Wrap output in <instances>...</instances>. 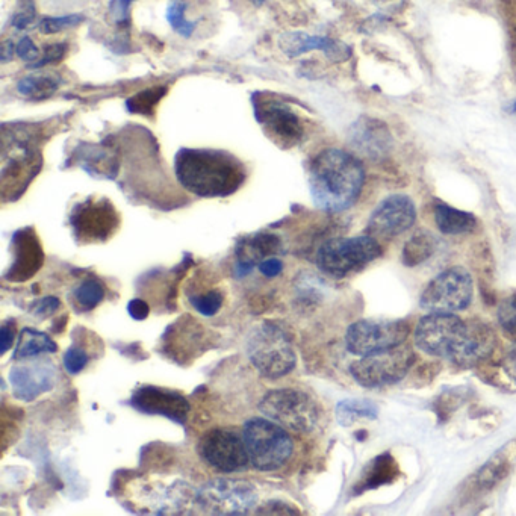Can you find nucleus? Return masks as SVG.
Masks as SVG:
<instances>
[{
    "instance_id": "1",
    "label": "nucleus",
    "mask_w": 516,
    "mask_h": 516,
    "mask_svg": "<svg viewBox=\"0 0 516 516\" xmlns=\"http://www.w3.org/2000/svg\"><path fill=\"white\" fill-rule=\"evenodd\" d=\"M175 173L185 190L205 199L232 196L246 181L244 165L224 150L185 147L176 153Z\"/></svg>"
},
{
    "instance_id": "12",
    "label": "nucleus",
    "mask_w": 516,
    "mask_h": 516,
    "mask_svg": "<svg viewBox=\"0 0 516 516\" xmlns=\"http://www.w3.org/2000/svg\"><path fill=\"white\" fill-rule=\"evenodd\" d=\"M203 461L220 473H237L250 464L243 433L227 427L209 430L199 442Z\"/></svg>"
},
{
    "instance_id": "6",
    "label": "nucleus",
    "mask_w": 516,
    "mask_h": 516,
    "mask_svg": "<svg viewBox=\"0 0 516 516\" xmlns=\"http://www.w3.org/2000/svg\"><path fill=\"white\" fill-rule=\"evenodd\" d=\"M382 255L379 241L371 235L335 238L327 241L317 252V265L332 277H346L361 270Z\"/></svg>"
},
{
    "instance_id": "43",
    "label": "nucleus",
    "mask_w": 516,
    "mask_h": 516,
    "mask_svg": "<svg viewBox=\"0 0 516 516\" xmlns=\"http://www.w3.org/2000/svg\"><path fill=\"white\" fill-rule=\"evenodd\" d=\"M14 342V330L10 329V326L5 324L2 327V353H7L10 347H13Z\"/></svg>"
},
{
    "instance_id": "4",
    "label": "nucleus",
    "mask_w": 516,
    "mask_h": 516,
    "mask_svg": "<svg viewBox=\"0 0 516 516\" xmlns=\"http://www.w3.org/2000/svg\"><path fill=\"white\" fill-rule=\"evenodd\" d=\"M247 356L253 367L267 379H282L296 368L293 342L279 324L264 321L247 339Z\"/></svg>"
},
{
    "instance_id": "21",
    "label": "nucleus",
    "mask_w": 516,
    "mask_h": 516,
    "mask_svg": "<svg viewBox=\"0 0 516 516\" xmlns=\"http://www.w3.org/2000/svg\"><path fill=\"white\" fill-rule=\"evenodd\" d=\"M14 264L11 265V280H26L40 270L43 252L32 232L22 231L14 235Z\"/></svg>"
},
{
    "instance_id": "15",
    "label": "nucleus",
    "mask_w": 516,
    "mask_h": 516,
    "mask_svg": "<svg viewBox=\"0 0 516 516\" xmlns=\"http://www.w3.org/2000/svg\"><path fill=\"white\" fill-rule=\"evenodd\" d=\"M132 406L144 414L162 415L176 423H185L190 405L187 398L170 389L143 386L132 395Z\"/></svg>"
},
{
    "instance_id": "42",
    "label": "nucleus",
    "mask_w": 516,
    "mask_h": 516,
    "mask_svg": "<svg viewBox=\"0 0 516 516\" xmlns=\"http://www.w3.org/2000/svg\"><path fill=\"white\" fill-rule=\"evenodd\" d=\"M504 368H506V373L509 374L510 379L516 382V346L510 350L509 355L504 359Z\"/></svg>"
},
{
    "instance_id": "27",
    "label": "nucleus",
    "mask_w": 516,
    "mask_h": 516,
    "mask_svg": "<svg viewBox=\"0 0 516 516\" xmlns=\"http://www.w3.org/2000/svg\"><path fill=\"white\" fill-rule=\"evenodd\" d=\"M379 409L374 403L367 400H346L338 405V420L342 426H350L359 418L376 420Z\"/></svg>"
},
{
    "instance_id": "3",
    "label": "nucleus",
    "mask_w": 516,
    "mask_h": 516,
    "mask_svg": "<svg viewBox=\"0 0 516 516\" xmlns=\"http://www.w3.org/2000/svg\"><path fill=\"white\" fill-rule=\"evenodd\" d=\"M250 465L255 470L270 473L282 470L294 454L290 430L267 417H253L243 427Z\"/></svg>"
},
{
    "instance_id": "40",
    "label": "nucleus",
    "mask_w": 516,
    "mask_h": 516,
    "mask_svg": "<svg viewBox=\"0 0 516 516\" xmlns=\"http://www.w3.org/2000/svg\"><path fill=\"white\" fill-rule=\"evenodd\" d=\"M128 311L135 320H144V318H147V315H149L150 309L149 305L143 302V300H132V302L129 303Z\"/></svg>"
},
{
    "instance_id": "7",
    "label": "nucleus",
    "mask_w": 516,
    "mask_h": 516,
    "mask_svg": "<svg viewBox=\"0 0 516 516\" xmlns=\"http://www.w3.org/2000/svg\"><path fill=\"white\" fill-rule=\"evenodd\" d=\"M468 323L454 314L430 312L415 327V346L435 358L453 362L467 338Z\"/></svg>"
},
{
    "instance_id": "19",
    "label": "nucleus",
    "mask_w": 516,
    "mask_h": 516,
    "mask_svg": "<svg viewBox=\"0 0 516 516\" xmlns=\"http://www.w3.org/2000/svg\"><path fill=\"white\" fill-rule=\"evenodd\" d=\"M467 323V338L462 344L461 352L457 353L453 361V364L465 368L474 367L479 362L485 361L494 352L495 342H497L494 330L488 324L479 320L467 321Z\"/></svg>"
},
{
    "instance_id": "28",
    "label": "nucleus",
    "mask_w": 516,
    "mask_h": 516,
    "mask_svg": "<svg viewBox=\"0 0 516 516\" xmlns=\"http://www.w3.org/2000/svg\"><path fill=\"white\" fill-rule=\"evenodd\" d=\"M167 88L164 87H152L149 90L141 91V93L135 94L131 99L126 102V108L132 112V114H141V116H150L155 111L156 105L159 100L165 96Z\"/></svg>"
},
{
    "instance_id": "44",
    "label": "nucleus",
    "mask_w": 516,
    "mask_h": 516,
    "mask_svg": "<svg viewBox=\"0 0 516 516\" xmlns=\"http://www.w3.org/2000/svg\"><path fill=\"white\" fill-rule=\"evenodd\" d=\"M16 47L17 46H14V43L11 40H7L2 44V63H8V61L13 60Z\"/></svg>"
},
{
    "instance_id": "26",
    "label": "nucleus",
    "mask_w": 516,
    "mask_h": 516,
    "mask_svg": "<svg viewBox=\"0 0 516 516\" xmlns=\"http://www.w3.org/2000/svg\"><path fill=\"white\" fill-rule=\"evenodd\" d=\"M435 247L436 241L432 235L427 232H418L406 243L405 249H403V262L408 267H417L433 255Z\"/></svg>"
},
{
    "instance_id": "45",
    "label": "nucleus",
    "mask_w": 516,
    "mask_h": 516,
    "mask_svg": "<svg viewBox=\"0 0 516 516\" xmlns=\"http://www.w3.org/2000/svg\"><path fill=\"white\" fill-rule=\"evenodd\" d=\"M249 2H252V4L256 5V7H262V5L267 2V0H249Z\"/></svg>"
},
{
    "instance_id": "37",
    "label": "nucleus",
    "mask_w": 516,
    "mask_h": 516,
    "mask_svg": "<svg viewBox=\"0 0 516 516\" xmlns=\"http://www.w3.org/2000/svg\"><path fill=\"white\" fill-rule=\"evenodd\" d=\"M16 53L20 60L25 61V63L34 64L41 58L40 50H38L34 41L29 37H23L22 40L19 41L16 47Z\"/></svg>"
},
{
    "instance_id": "18",
    "label": "nucleus",
    "mask_w": 516,
    "mask_h": 516,
    "mask_svg": "<svg viewBox=\"0 0 516 516\" xmlns=\"http://www.w3.org/2000/svg\"><path fill=\"white\" fill-rule=\"evenodd\" d=\"M279 49L290 58H297L311 50H323L327 58L332 61H344L350 56V49L344 43L332 40V38L309 35L306 32H285L280 35Z\"/></svg>"
},
{
    "instance_id": "16",
    "label": "nucleus",
    "mask_w": 516,
    "mask_h": 516,
    "mask_svg": "<svg viewBox=\"0 0 516 516\" xmlns=\"http://www.w3.org/2000/svg\"><path fill=\"white\" fill-rule=\"evenodd\" d=\"M256 117L282 146H294L303 138V125L296 112L280 100H267L256 106Z\"/></svg>"
},
{
    "instance_id": "14",
    "label": "nucleus",
    "mask_w": 516,
    "mask_h": 516,
    "mask_svg": "<svg viewBox=\"0 0 516 516\" xmlns=\"http://www.w3.org/2000/svg\"><path fill=\"white\" fill-rule=\"evenodd\" d=\"M417 220L414 202L403 194H392L380 202L368 221V234L376 240H391L409 231Z\"/></svg>"
},
{
    "instance_id": "8",
    "label": "nucleus",
    "mask_w": 516,
    "mask_h": 516,
    "mask_svg": "<svg viewBox=\"0 0 516 516\" xmlns=\"http://www.w3.org/2000/svg\"><path fill=\"white\" fill-rule=\"evenodd\" d=\"M408 321L388 318H368L356 321L346 332V346L352 355L370 356L405 344Z\"/></svg>"
},
{
    "instance_id": "23",
    "label": "nucleus",
    "mask_w": 516,
    "mask_h": 516,
    "mask_svg": "<svg viewBox=\"0 0 516 516\" xmlns=\"http://www.w3.org/2000/svg\"><path fill=\"white\" fill-rule=\"evenodd\" d=\"M435 221L439 231L445 235L468 234L476 227V218L473 214L448 205L436 206Z\"/></svg>"
},
{
    "instance_id": "29",
    "label": "nucleus",
    "mask_w": 516,
    "mask_h": 516,
    "mask_svg": "<svg viewBox=\"0 0 516 516\" xmlns=\"http://www.w3.org/2000/svg\"><path fill=\"white\" fill-rule=\"evenodd\" d=\"M73 296H75L76 305L82 311H91L102 302L103 297H105V288L97 280L88 279L76 288Z\"/></svg>"
},
{
    "instance_id": "5",
    "label": "nucleus",
    "mask_w": 516,
    "mask_h": 516,
    "mask_svg": "<svg viewBox=\"0 0 516 516\" xmlns=\"http://www.w3.org/2000/svg\"><path fill=\"white\" fill-rule=\"evenodd\" d=\"M259 411L274 423L296 433L312 432L320 420L314 398L299 388L271 389L262 397Z\"/></svg>"
},
{
    "instance_id": "38",
    "label": "nucleus",
    "mask_w": 516,
    "mask_h": 516,
    "mask_svg": "<svg viewBox=\"0 0 516 516\" xmlns=\"http://www.w3.org/2000/svg\"><path fill=\"white\" fill-rule=\"evenodd\" d=\"M35 22L34 5L29 4L28 7L22 8L16 16L13 17V26L17 31L31 28L32 23Z\"/></svg>"
},
{
    "instance_id": "34",
    "label": "nucleus",
    "mask_w": 516,
    "mask_h": 516,
    "mask_svg": "<svg viewBox=\"0 0 516 516\" xmlns=\"http://www.w3.org/2000/svg\"><path fill=\"white\" fill-rule=\"evenodd\" d=\"M134 0H111L108 7V20L114 25H129L131 5Z\"/></svg>"
},
{
    "instance_id": "36",
    "label": "nucleus",
    "mask_w": 516,
    "mask_h": 516,
    "mask_svg": "<svg viewBox=\"0 0 516 516\" xmlns=\"http://www.w3.org/2000/svg\"><path fill=\"white\" fill-rule=\"evenodd\" d=\"M88 364L87 353L78 347H72L69 352L64 355V367H66L67 373L70 376H76L81 373Z\"/></svg>"
},
{
    "instance_id": "32",
    "label": "nucleus",
    "mask_w": 516,
    "mask_h": 516,
    "mask_svg": "<svg viewBox=\"0 0 516 516\" xmlns=\"http://www.w3.org/2000/svg\"><path fill=\"white\" fill-rule=\"evenodd\" d=\"M498 324L507 338L516 341V296L509 297L498 308Z\"/></svg>"
},
{
    "instance_id": "2",
    "label": "nucleus",
    "mask_w": 516,
    "mask_h": 516,
    "mask_svg": "<svg viewBox=\"0 0 516 516\" xmlns=\"http://www.w3.org/2000/svg\"><path fill=\"white\" fill-rule=\"evenodd\" d=\"M364 181V167L346 150H323L309 167V191L321 211L336 214L352 208L361 196Z\"/></svg>"
},
{
    "instance_id": "10",
    "label": "nucleus",
    "mask_w": 516,
    "mask_h": 516,
    "mask_svg": "<svg viewBox=\"0 0 516 516\" xmlns=\"http://www.w3.org/2000/svg\"><path fill=\"white\" fill-rule=\"evenodd\" d=\"M473 294L471 274L462 267L448 268L426 286L420 305L427 312L454 314L470 306Z\"/></svg>"
},
{
    "instance_id": "17",
    "label": "nucleus",
    "mask_w": 516,
    "mask_h": 516,
    "mask_svg": "<svg viewBox=\"0 0 516 516\" xmlns=\"http://www.w3.org/2000/svg\"><path fill=\"white\" fill-rule=\"evenodd\" d=\"M14 395L23 401H32L52 389L55 383V368L50 362H29L17 365L10 373Z\"/></svg>"
},
{
    "instance_id": "20",
    "label": "nucleus",
    "mask_w": 516,
    "mask_h": 516,
    "mask_svg": "<svg viewBox=\"0 0 516 516\" xmlns=\"http://www.w3.org/2000/svg\"><path fill=\"white\" fill-rule=\"evenodd\" d=\"M280 252H282V241L277 235L262 232L246 238L237 247L238 274L246 276L255 265L261 264L265 259L274 258Z\"/></svg>"
},
{
    "instance_id": "30",
    "label": "nucleus",
    "mask_w": 516,
    "mask_h": 516,
    "mask_svg": "<svg viewBox=\"0 0 516 516\" xmlns=\"http://www.w3.org/2000/svg\"><path fill=\"white\" fill-rule=\"evenodd\" d=\"M185 10H187V4H185L184 0H173L167 8V22L170 23L173 31L178 32L182 37L188 38L191 37L194 29H196V23L187 20Z\"/></svg>"
},
{
    "instance_id": "25",
    "label": "nucleus",
    "mask_w": 516,
    "mask_h": 516,
    "mask_svg": "<svg viewBox=\"0 0 516 516\" xmlns=\"http://www.w3.org/2000/svg\"><path fill=\"white\" fill-rule=\"evenodd\" d=\"M61 79L49 73L25 76L17 82V91L28 99L44 100L52 97L60 87Z\"/></svg>"
},
{
    "instance_id": "41",
    "label": "nucleus",
    "mask_w": 516,
    "mask_h": 516,
    "mask_svg": "<svg viewBox=\"0 0 516 516\" xmlns=\"http://www.w3.org/2000/svg\"><path fill=\"white\" fill-rule=\"evenodd\" d=\"M58 306H60V300L55 299V297H46V299L37 302L34 308V314H52L53 311H56Z\"/></svg>"
},
{
    "instance_id": "35",
    "label": "nucleus",
    "mask_w": 516,
    "mask_h": 516,
    "mask_svg": "<svg viewBox=\"0 0 516 516\" xmlns=\"http://www.w3.org/2000/svg\"><path fill=\"white\" fill-rule=\"evenodd\" d=\"M67 47L66 43H53L46 46L44 49L43 55H41L40 60L37 63L31 64V69H41V67L47 66V64H55L60 63L63 60L64 56H66Z\"/></svg>"
},
{
    "instance_id": "11",
    "label": "nucleus",
    "mask_w": 516,
    "mask_h": 516,
    "mask_svg": "<svg viewBox=\"0 0 516 516\" xmlns=\"http://www.w3.org/2000/svg\"><path fill=\"white\" fill-rule=\"evenodd\" d=\"M196 503L209 515H247L255 509L258 494L244 480L215 479L203 485Z\"/></svg>"
},
{
    "instance_id": "39",
    "label": "nucleus",
    "mask_w": 516,
    "mask_h": 516,
    "mask_svg": "<svg viewBox=\"0 0 516 516\" xmlns=\"http://www.w3.org/2000/svg\"><path fill=\"white\" fill-rule=\"evenodd\" d=\"M259 271H261L262 276L273 277L279 276L283 271V264L280 259L277 258H268L265 261H262L261 264L258 265Z\"/></svg>"
},
{
    "instance_id": "24",
    "label": "nucleus",
    "mask_w": 516,
    "mask_h": 516,
    "mask_svg": "<svg viewBox=\"0 0 516 516\" xmlns=\"http://www.w3.org/2000/svg\"><path fill=\"white\" fill-rule=\"evenodd\" d=\"M58 350L55 341L46 333L38 332V330L25 327L19 336L14 359H32L44 353H55Z\"/></svg>"
},
{
    "instance_id": "31",
    "label": "nucleus",
    "mask_w": 516,
    "mask_h": 516,
    "mask_svg": "<svg viewBox=\"0 0 516 516\" xmlns=\"http://www.w3.org/2000/svg\"><path fill=\"white\" fill-rule=\"evenodd\" d=\"M84 22V16L79 14H72V16L63 17H46L38 23V31L44 35H55L66 29L76 28Z\"/></svg>"
},
{
    "instance_id": "33",
    "label": "nucleus",
    "mask_w": 516,
    "mask_h": 516,
    "mask_svg": "<svg viewBox=\"0 0 516 516\" xmlns=\"http://www.w3.org/2000/svg\"><path fill=\"white\" fill-rule=\"evenodd\" d=\"M221 303H223V296L218 291H209V293L191 297V305L205 317H214L220 311Z\"/></svg>"
},
{
    "instance_id": "9",
    "label": "nucleus",
    "mask_w": 516,
    "mask_h": 516,
    "mask_svg": "<svg viewBox=\"0 0 516 516\" xmlns=\"http://www.w3.org/2000/svg\"><path fill=\"white\" fill-rule=\"evenodd\" d=\"M414 361L411 347L401 344L385 352L362 356L353 362L350 374L364 388H383L405 379Z\"/></svg>"
},
{
    "instance_id": "13",
    "label": "nucleus",
    "mask_w": 516,
    "mask_h": 516,
    "mask_svg": "<svg viewBox=\"0 0 516 516\" xmlns=\"http://www.w3.org/2000/svg\"><path fill=\"white\" fill-rule=\"evenodd\" d=\"M73 234L81 243H103L117 231L120 218L116 209L106 199H88L72 212Z\"/></svg>"
},
{
    "instance_id": "22",
    "label": "nucleus",
    "mask_w": 516,
    "mask_h": 516,
    "mask_svg": "<svg viewBox=\"0 0 516 516\" xmlns=\"http://www.w3.org/2000/svg\"><path fill=\"white\" fill-rule=\"evenodd\" d=\"M353 144L365 155H383L391 146L388 129L376 120L356 123L352 134Z\"/></svg>"
}]
</instances>
